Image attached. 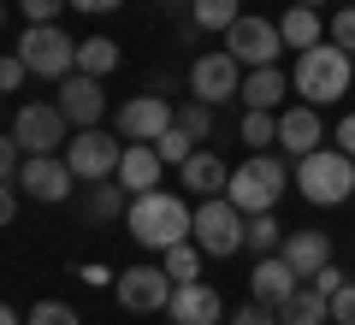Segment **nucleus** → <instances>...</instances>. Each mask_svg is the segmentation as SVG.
Returning a JSON list of instances; mask_svg holds the SVG:
<instances>
[{
    "label": "nucleus",
    "mask_w": 355,
    "mask_h": 325,
    "mask_svg": "<svg viewBox=\"0 0 355 325\" xmlns=\"http://www.w3.org/2000/svg\"><path fill=\"white\" fill-rule=\"evenodd\" d=\"M349 95H355V89H349Z\"/></svg>",
    "instance_id": "45"
},
{
    "label": "nucleus",
    "mask_w": 355,
    "mask_h": 325,
    "mask_svg": "<svg viewBox=\"0 0 355 325\" xmlns=\"http://www.w3.org/2000/svg\"><path fill=\"white\" fill-rule=\"evenodd\" d=\"M243 142H249L254 154H266L272 142H279V118H272V113H254V107H243Z\"/></svg>",
    "instance_id": "29"
},
{
    "label": "nucleus",
    "mask_w": 355,
    "mask_h": 325,
    "mask_svg": "<svg viewBox=\"0 0 355 325\" xmlns=\"http://www.w3.org/2000/svg\"><path fill=\"white\" fill-rule=\"evenodd\" d=\"M296 189H302L314 207H338V201H349L355 189V160L343 148H314L296 160Z\"/></svg>",
    "instance_id": "3"
},
{
    "label": "nucleus",
    "mask_w": 355,
    "mask_h": 325,
    "mask_svg": "<svg viewBox=\"0 0 355 325\" xmlns=\"http://www.w3.org/2000/svg\"><path fill=\"white\" fill-rule=\"evenodd\" d=\"M71 6H77V12H113L119 0H71Z\"/></svg>",
    "instance_id": "41"
},
{
    "label": "nucleus",
    "mask_w": 355,
    "mask_h": 325,
    "mask_svg": "<svg viewBox=\"0 0 355 325\" xmlns=\"http://www.w3.org/2000/svg\"><path fill=\"white\" fill-rule=\"evenodd\" d=\"M125 219H130V237L160 254L196 237V207H184V195H172V189H142Z\"/></svg>",
    "instance_id": "1"
},
{
    "label": "nucleus",
    "mask_w": 355,
    "mask_h": 325,
    "mask_svg": "<svg viewBox=\"0 0 355 325\" xmlns=\"http://www.w3.org/2000/svg\"><path fill=\"white\" fill-rule=\"evenodd\" d=\"M291 6H320V0H291Z\"/></svg>",
    "instance_id": "43"
},
{
    "label": "nucleus",
    "mask_w": 355,
    "mask_h": 325,
    "mask_svg": "<svg viewBox=\"0 0 355 325\" xmlns=\"http://www.w3.org/2000/svg\"><path fill=\"white\" fill-rule=\"evenodd\" d=\"M178 177H184V189H190V195H219V189L231 184V172H225V160H219V154H207V148H196L190 160L178 166Z\"/></svg>",
    "instance_id": "18"
},
{
    "label": "nucleus",
    "mask_w": 355,
    "mask_h": 325,
    "mask_svg": "<svg viewBox=\"0 0 355 325\" xmlns=\"http://www.w3.org/2000/svg\"><path fill=\"white\" fill-rule=\"evenodd\" d=\"M30 325H77V313L65 308V301H36V308H30Z\"/></svg>",
    "instance_id": "34"
},
{
    "label": "nucleus",
    "mask_w": 355,
    "mask_h": 325,
    "mask_svg": "<svg viewBox=\"0 0 355 325\" xmlns=\"http://www.w3.org/2000/svg\"><path fill=\"white\" fill-rule=\"evenodd\" d=\"M154 148H160V160H166V166H184V160L196 154V137H190L184 125H172V130H166L160 142H154Z\"/></svg>",
    "instance_id": "31"
},
{
    "label": "nucleus",
    "mask_w": 355,
    "mask_h": 325,
    "mask_svg": "<svg viewBox=\"0 0 355 325\" xmlns=\"http://www.w3.org/2000/svg\"><path fill=\"white\" fill-rule=\"evenodd\" d=\"M125 195H130L125 184H95V189H89V201H83V213L95 219V225H101V219H119V213H130Z\"/></svg>",
    "instance_id": "26"
},
{
    "label": "nucleus",
    "mask_w": 355,
    "mask_h": 325,
    "mask_svg": "<svg viewBox=\"0 0 355 325\" xmlns=\"http://www.w3.org/2000/svg\"><path fill=\"white\" fill-rule=\"evenodd\" d=\"M326 319H331V296H326V290H314V284H302L279 308V325H326Z\"/></svg>",
    "instance_id": "22"
},
{
    "label": "nucleus",
    "mask_w": 355,
    "mask_h": 325,
    "mask_svg": "<svg viewBox=\"0 0 355 325\" xmlns=\"http://www.w3.org/2000/svg\"><path fill=\"white\" fill-rule=\"evenodd\" d=\"M18 53H24L30 77H48V83H65V77L77 71V42L65 36L60 24H24Z\"/></svg>",
    "instance_id": "6"
},
{
    "label": "nucleus",
    "mask_w": 355,
    "mask_h": 325,
    "mask_svg": "<svg viewBox=\"0 0 355 325\" xmlns=\"http://www.w3.org/2000/svg\"><path fill=\"white\" fill-rule=\"evenodd\" d=\"M302 284H308V278L296 272V266L284 261V254H261V261H254V272H249L254 301H266V308H284V301H291Z\"/></svg>",
    "instance_id": "15"
},
{
    "label": "nucleus",
    "mask_w": 355,
    "mask_h": 325,
    "mask_svg": "<svg viewBox=\"0 0 355 325\" xmlns=\"http://www.w3.org/2000/svg\"><path fill=\"white\" fill-rule=\"evenodd\" d=\"M284 184H291V172H284V160H272V154H249V160L231 172L225 195L237 201L243 213H272L284 195Z\"/></svg>",
    "instance_id": "5"
},
{
    "label": "nucleus",
    "mask_w": 355,
    "mask_h": 325,
    "mask_svg": "<svg viewBox=\"0 0 355 325\" xmlns=\"http://www.w3.org/2000/svg\"><path fill=\"white\" fill-rule=\"evenodd\" d=\"M65 125H71V118L60 113V100H53V107H42V100H30V107H18L12 113V137L24 142V154H60L65 142Z\"/></svg>",
    "instance_id": "8"
},
{
    "label": "nucleus",
    "mask_w": 355,
    "mask_h": 325,
    "mask_svg": "<svg viewBox=\"0 0 355 325\" xmlns=\"http://www.w3.org/2000/svg\"><path fill=\"white\" fill-rule=\"evenodd\" d=\"M160 6H166V12H172V6H184V0H160Z\"/></svg>",
    "instance_id": "42"
},
{
    "label": "nucleus",
    "mask_w": 355,
    "mask_h": 325,
    "mask_svg": "<svg viewBox=\"0 0 355 325\" xmlns=\"http://www.w3.org/2000/svg\"><path fill=\"white\" fill-rule=\"evenodd\" d=\"M196 243H202L207 261L243 254V243H249V213H243L231 195H207L202 207H196Z\"/></svg>",
    "instance_id": "4"
},
{
    "label": "nucleus",
    "mask_w": 355,
    "mask_h": 325,
    "mask_svg": "<svg viewBox=\"0 0 355 325\" xmlns=\"http://www.w3.org/2000/svg\"><path fill=\"white\" fill-rule=\"evenodd\" d=\"M71 0H18V12H24V24H53V18L65 12Z\"/></svg>",
    "instance_id": "32"
},
{
    "label": "nucleus",
    "mask_w": 355,
    "mask_h": 325,
    "mask_svg": "<svg viewBox=\"0 0 355 325\" xmlns=\"http://www.w3.org/2000/svg\"><path fill=\"white\" fill-rule=\"evenodd\" d=\"M225 48H231V60H237V65H249V71H254V65H272V53L284 48V30L272 24V18L243 12L237 24L225 30Z\"/></svg>",
    "instance_id": "10"
},
{
    "label": "nucleus",
    "mask_w": 355,
    "mask_h": 325,
    "mask_svg": "<svg viewBox=\"0 0 355 325\" xmlns=\"http://www.w3.org/2000/svg\"><path fill=\"white\" fill-rule=\"evenodd\" d=\"M178 125L190 130L196 142H207L214 137V107H207V100H184V107H178Z\"/></svg>",
    "instance_id": "30"
},
{
    "label": "nucleus",
    "mask_w": 355,
    "mask_h": 325,
    "mask_svg": "<svg viewBox=\"0 0 355 325\" xmlns=\"http://www.w3.org/2000/svg\"><path fill=\"white\" fill-rule=\"evenodd\" d=\"M279 30H284V48H314L320 42V6H291V12L279 18Z\"/></svg>",
    "instance_id": "23"
},
{
    "label": "nucleus",
    "mask_w": 355,
    "mask_h": 325,
    "mask_svg": "<svg viewBox=\"0 0 355 325\" xmlns=\"http://www.w3.org/2000/svg\"><path fill=\"white\" fill-rule=\"evenodd\" d=\"M119 160H125V142L107 137L101 125L77 130V137L65 142V166L77 172V184H107V177H119Z\"/></svg>",
    "instance_id": "7"
},
{
    "label": "nucleus",
    "mask_w": 355,
    "mask_h": 325,
    "mask_svg": "<svg viewBox=\"0 0 355 325\" xmlns=\"http://www.w3.org/2000/svg\"><path fill=\"white\" fill-rule=\"evenodd\" d=\"M249 254H272L284 249V231H279V213H249V243H243Z\"/></svg>",
    "instance_id": "27"
},
{
    "label": "nucleus",
    "mask_w": 355,
    "mask_h": 325,
    "mask_svg": "<svg viewBox=\"0 0 355 325\" xmlns=\"http://www.w3.org/2000/svg\"><path fill=\"white\" fill-rule=\"evenodd\" d=\"M71 184H77V172L65 166V154H30L24 172H18V189L36 195V201H48V207L71 195Z\"/></svg>",
    "instance_id": "13"
},
{
    "label": "nucleus",
    "mask_w": 355,
    "mask_h": 325,
    "mask_svg": "<svg viewBox=\"0 0 355 325\" xmlns=\"http://www.w3.org/2000/svg\"><path fill=\"white\" fill-rule=\"evenodd\" d=\"M172 325H219L225 319V301H219V290L214 284H202V278H196V284H178L172 290Z\"/></svg>",
    "instance_id": "17"
},
{
    "label": "nucleus",
    "mask_w": 355,
    "mask_h": 325,
    "mask_svg": "<svg viewBox=\"0 0 355 325\" xmlns=\"http://www.w3.org/2000/svg\"><path fill=\"white\" fill-rule=\"evenodd\" d=\"M190 95L207 100V107H225V100L243 95V65L231 60V48L219 53H202V60L190 65Z\"/></svg>",
    "instance_id": "9"
},
{
    "label": "nucleus",
    "mask_w": 355,
    "mask_h": 325,
    "mask_svg": "<svg viewBox=\"0 0 355 325\" xmlns=\"http://www.w3.org/2000/svg\"><path fill=\"white\" fill-rule=\"evenodd\" d=\"M119 301H125L130 313H160V308H172V290H178V278L166 272V266H130V272H119Z\"/></svg>",
    "instance_id": "11"
},
{
    "label": "nucleus",
    "mask_w": 355,
    "mask_h": 325,
    "mask_svg": "<svg viewBox=\"0 0 355 325\" xmlns=\"http://www.w3.org/2000/svg\"><path fill=\"white\" fill-rule=\"evenodd\" d=\"M60 113L71 118L77 130H95L107 113V95H101V77H89V71H71L60 83Z\"/></svg>",
    "instance_id": "14"
},
{
    "label": "nucleus",
    "mask_w": 355,
    "mask_h": 325,
    "mask_svg": "<svg viewBox=\"0 0 355 325\" xmlns=\"http://www.w3.org/2000/svg\"><path fill=\"white\" fill-rule=\"evenodd\" d=\"M279 254H284V261H291V266H296L302 278H314L320 266H331V243L320 237V231H291Z\"/></svg>",
    "instance_id": "20"
},
{
    "label": "nucleus",
    "mask_w": 355,
    "mask_h": 325,
    "mask_svg": "<svg viewBox=\"0 0 355 325\" xmlns=\"http://www.w3.org/2000/svg\"><path fill=\"white\" fill-rule=\"evenodd\" d=\"M202 261H207L202 243H178V249H166V261H160V266L178 278V284H196V278H202Z\"/></svg>",
    "instance_id": "28"
},
{
    "label": "nucleus",
    "mask_w": 355,
    "mask_h": 325,
    "mask_svg": "<svg viewBox=\"0 0 355 325\" xmlns=\"http://www.w3.org/2000/svg\"><path fill=\"white\" fill-rule=\"evenodd\" d=\"M160 148H154V142H130V148H125V160H119V184H125V189H137V195H142V189H160Z\"/></svg>",
    "instance_id": "19"
},
{
    "label": "nucleus",
    "mask_w": 355,
    "mask_h": 325,
    "mask_svg": "<svg viewBox=\"0 0 355 325\" xmlns=\"http://www.w3.org/2000/svg\"><path fill=\"white\" fill-rule=\"evenodd\" d=\"M331 319H338V325H355V284H343L338 296H331Z\"/></svg>",
    "instance_id": "37"
},
{
    "label": "nucleus",
    "mask_w": 355,
    "mask_h": 325,
    "mask_svg": "<svg viewBox=\"0 0 355 325\" xmlns=\"http://www.w3.org/2000/svg\"><path fill=\"white\" fill-rule=\"evenodd\" d=\"M331 137H338V148L355 160V113H349V118H338V130H331Z\"/></svg>",
    "instance_id": "39"
},
{
    "label": "nucleus",
    "mask_w": 355,
    "mask_h": 325,
    "mask_svg": "<svg viewBox=\"0 0 355 325\" xmlns=\"http://www.w3.org/2000/svg\"><path fill=\"white\" fill-rule=\"evenodd\" d=\"M284 89H291V83H284V71H279V65H254V71L249 77H243V107H254V113H272V107H279V100H284Z\"/></svg>",
    "instance_id": "21"
},
{
    "label": "nucleus",
    "mask_w": 355,
    "mask_h": 325,
    "mask_svg": "<svg viewBox=\"0 0 355 325\" xmlns=\"http://www.w3.org/2000/svg\"><path fill=\"white\" fill-rule=\"evenodd\" d=\"M0 219H6V225L18 219V184H6V195H0Z\"/></svg>",
    "instance_id": "40"
},
{
    "label": "nucleus",
    "mask_w": 355,
    "mask_h": 325,
    "mask_svg": "<svg viewBox=\"0 0 355 325\" xmlns=\"http://www.w3.org/2000/svg\"><path fill=\"white\" fill-rule=\"evenodd\" d=\"M243 18V0H190V24L196 30H231Z\"/></svg>",
    "instance_id": "24"
},
{
    "label": "nucleus",
    "mask_w": 355,
    "mask_h": 325,
    "mask_svg": "<svg viewBox=\"0 0 355 325\" xmlns=\"http://www.w3.org/2000/svg\"><path fill=\"white\" fill-rule=\"evenodd\" d=\"M331 42H338L343 53H355V6H338V12H331Z\"/></svg>",
    "instance_id": "33"
},
{
    "label": "nucleus",
    "mask_w": 355,
    "mask_h": 325,
    "mask_svg": "<svg viewBox=\"0 0 355 325\" xmlns=\"http://www.w3.org/2000/svg\"><path fill=\"white\" fill-rule=\"evenodd\" d=\"M172 125H178V107L166 95H137L119 107V137L125 142H160Z\"/></svg>",
    "instance_id": "12"
},
{
    "label": "nucleus",
    "mask_w": 355,
    "mask_h": 325,
    "mask_svg": "<svg viewBox=\"0 0 355 325\" xmlns=\"http://www.w3.org/2000/svg\"><path fill=\"white\" fill-rule=\"evenodd\" d=\"M272 319H279V308H266V301H249L231 313V325H272Z\"/></svg>",
    "instance_id": "35"
},
{
    "label": "nucleus",
    "mask_w": 355,
    "mask_h": 325,
    "mask_svg": "<svg viewBox=\"0 0 355 325\" xmlns=\"http://www.w3.org/2000/svg\"><path fill=\"white\" fill-rule=\"evenodd\" d=\"M320 137H326V118H320V107H284L279 113V148L291 154V160H302V154L320 148Z\"/></svg>",
    "instance_id": "16"
},
{
    "label": "nucleus",
    "mask_w": 355,
    "mask_h": 325,
    "mask_svg": "<svg viewBox=\"0 0 355 325\" xmlns=\"http://www.w3.org/2000/svg\"><path fill=\"white\" fill-rule=\"evenodd\" d=\"M349 6H355V0H349Z\"/></svg>",
    "instance_id": "44"
},
{
    "label": "nucleus",
    "mask_w": 355,
    "mask_h": 325,
    "mask_svg": "<svg viewBox=\"0 0 355 325\" xmlns=\"http://www.w3.org/2000/svg\"><path fill=\"white\" fill-rule=\"evenodd\" d=\"M296 95L308 100V107H331V100H343L355 89V65L349 53L338 48V42H314V48L296 53Z\"/></svg>",
    "instance_id": "2"
},
{
    "label": "nucleus",
    "mask_w": 355,
    "mask_h": 325,
    "mask_svg": "<svg viewBox=\"0 0 355 325\" xmlns=\"http://www.w3.org/2000/svg\"><path fill=\"white\" fill-rule=\"evenodd\" d=\"M30 77V65H24V53H6V60H0V89H18Z\"/></svg>",
    "instance_id": "36"
},
{
    "label": "nucleus",
    "mask_w": 355,
    "mask_h": 325,
    "mask_svg": "<svg viewBox=\"0 0 355 325\" xmlns=\"http://www.w3.org/2000/svg\"><path fill=\"white\" fill-rule=\"evenodd\" d=\"M119 65V42H107V36H89V42H77V71H89V77H107Z\"/></svg>",
    "instance_id": "25"
},
{
    "label": "nucleus",
    "mask_w": 355,
    "mask_h": 325,
    "mask_svg": "<svg viewBox=\"0 0 355 325\" xmlns=\"http://www.w3.org/2000/svg\"><path fill=\"white\" fill-rule=\"evenodd\" d=\"M308 284H314V290H326V296H338V290L349 284V278H343V266H320V272L308 278Z\"/></svg>",
    "instance_id": "38"
}]
</instances>
